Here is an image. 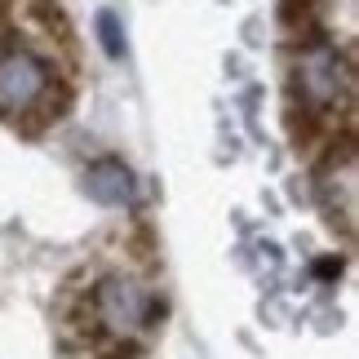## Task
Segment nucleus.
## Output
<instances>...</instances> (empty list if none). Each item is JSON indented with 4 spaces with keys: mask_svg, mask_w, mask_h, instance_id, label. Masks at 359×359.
Wrapping results in <instances>:
<instances>
[{
    "mask_svg": "<svg viewBox=\"0 0 359 359\" xmlns=\"http://www.w3.org/2000/svg\"><path fill=\"white\" fill-rule=\"evenodd\" d=\"M89 306H93V320H98V333L111 341H133L137 333H147L164 320V297H156L142 280H133L124 271L93 280Z\"/></svg>",
    "mask_w": 359,
    "mask_h": 359,
    "instance_id": "obj_1",
    "label": "nucleus"
},
{
    "mask_svg": "<svg viewBox=\"0 0 359 359\" xmlns=\"http://www.w3.org/2000/svg\"><path fill=\"white\" fill-rule=\"evenodd\" d=\"M351 85H355V72H351V58L333 45H311L297 53L293 62V98H302V107L320 116H333L337 107L351 102Z\"/></svg>",
    "mask_w": 359,
    "mask_h": 359,
    "instance_id": "obj_2",
    "label": "nucleus"
},
{
    "mask_svg": "<svg viewBox=\"0 0 359 359\" xmlns=\"http://www.w3.org/2000/svg\"><path fill=\"white\" fill-rule=\"evenodd\" d=\"M49 80H53V67L45 53L22 45L13 32H0V111L18 120L49 89Z\"/></svg>",
    "mask_w": 359,
    "mask_h": 359,
    "instance_id": "obj_3",
    "label": "nucleus"
},
{
    "mask_svg": "<svg viewBox=\"0 0 359 359\" xmlns=\"http://www.w3.org/2000/svg\"><path fill=\"white\" fill-rule=\"evenodd\" d=\"M133 169L124 160L116 156H102V160H93L89 169H85V191H89V200H98L107 204V209H124V204L133 200Z\"/></svg>",
    "mask_w": 359,
    "mask_h": 359,
    "instance_id": "obj_4",
    "label": "nucleus"
},
{
    "mask_svg": "<svg viewBox=\"0 0 359 359\" xmlns=\"http://www.w3.org/2000/svg\"><path fill=\"white\" fill-rule=\"evenodd\" d=\"M72 102H76V85L72 80H62V76H53L49 80V89L40 93V98L27 107V111L13 120L22 133H40V129H49V124H58L67 111H72Z\"/></svg>",
    "mask_w": 359,
    "mask_h": 359,
    "instance_id": "obj_5",
    "label": "nucleus"
},
{
    "mask_svg": "<svg viewBox=\"0 0 359 359\" xmlns=\"http://www.w3.org/2000/svg\"><path fill=\"white\" fill-rule=\"evenodd\" d=\"M22 13H27V22H32L36 32H45L49 40L76 45V32H72V22H67V9L58 5V0H27Z\"/></svg>",
    "mask_w": 359,
    "mask_h": 359,
    "instance_id": "obj_6",
    "label": "nucleus"
},
{
    "mask_svg": "<svg viewBox=\"0 0 359 359\" xmlns=\"http://www.w3.org/2000/svg\"><path fill=\"white\" fill-rule=\"evenodd\" d=\"M93 27H98V40H102L107 58H120V53H124V32H120V18H116L111 9H102Z\"/></svg>",
    "mask_w": 359,
    "mask_h": 359,
    "instance_id": "obj_7",
    "label": "nucleus"
},
{
    "mask_svg": "<svg viewBox=\"0 0 359 359\" xmlns=\"http://www.w3.org/2000/svg\"><path fill=\"white\" fill-rule=\"evenodd\" d=\"M315 275H320V280H337V275H341V257H320V262H315Z\"/></svg>",
    "mask_w": 359,
    "mask_h": 359,
    "instance_id": "obj_8",
    "label": "nucleus"
},
{
    "mask_svg": "<svg viewBox=\"0 0 359 359\" xmlns=\"http://www.w3.org/2000/svg\"><path fill=\"white\" fill-rule=\"evenodd\" d=\"M13 13H18V0H0V22L13 18Z\"/></svg>",
    "mask_w": 359,
    "mask_h": 359,
    "instance_id": "obj_9",
    "label": "nucleus"
}]
</instances>
